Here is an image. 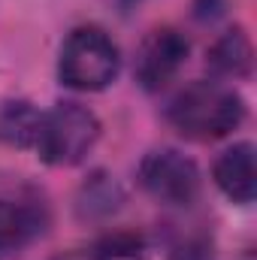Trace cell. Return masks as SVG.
Segmentation results:
<instances>
[{
	"instance_id": "cell-1",
	"label": "cell",
	"mask_w": 257,
	"mask_h": 260,
	"mask_svg": "<svg viewBox=\"0 0 257 260\" xmlns=\"http://www.w3.org/2000/svg\"><path fill=\"white\" fill-rule=\"evenodd\" d=\"M167 121L185 139L215 142L245 121V100L221 82H194L170 100Z\"/></svg>"
},
{
	"instance_id": "cell-2",
	"label": "cell",
	"mask_w": 257,
	"mask_h": 260,
	"mask_svg": "<svg viewBox=\"0 0 257 260\" xmlns=\"http://www.w3.org/2000/svg\"><path fill=\"white\" fill-rule=\"evenodd\" d=\"M121 55L112 37L100 27H76L61 46L58 76L73 91H103L115 82Z\"/></svg>"
},
{
	"instance_id": "cell-3",
	"label": "cell",
	"mask_w": 257,
	"mask_h": 260,
	"mask_svg": "<svg viewBox=\"0 0 257 260\" xmlns=\"http://www.w3.org/2000/svg\"><path fill=\"white\" fill-rule=\"evenodd\" d=\"M100 139V121L79 103H55L43 112L34 148L52 167H76Z\"/></svg>"
},
{
	"instance_id": "cell-4",
	"label": "cell",
	"mask_w": 257,
	"mask_h": 260,
	"mask_svg": "<svg viewBox=\"0 0 257 260\" xmlns=\"http://www.w3.org/2000/svg\"><path fill=\"white\" fill-rule=\"evenodd\" d=\"M142 191L164 206H191L200 197V170L176 148H154L139 164Z\"/></svg>"
},
{
	"instance_id": "cell-5",
	"label": "cell",
	"mask_w": 257,
	"mask_h": 260,
	"mask_svg": "<svg viewBox=\"0 0 257 260\" xmlns=\"http://www.w3.org/2000/svg\"><path fill=\"white\" fill-rule=\"evenodd\" d=\"M188 37L176 27H154L136 52V82L145 91H160L188 61Z\"/></svg>"
},
{
	"instance_id": "cell-6",
	"label": "cell",
	"mask_w": 257,
	"mask_h": 260,
	"mask_svg": "<svg viewBox=\"0 0 257 260\" xmlns=\"http://www.w3.org/2000/svg\"><path fill=\"white\" fill-rule=\"evenodd\" d=\"M49 227V209L37 197L0 200V251H18L43 236Z\"/></svg>"
},
{
	"instance_id": "cell-7",
	"label": "cell",
	"mask_w": 257,
	"mask_h": 260,
	"mask_svg": "<svg viewBox=\"0 0 257 260\" xmlns=\"http://www.w3.org/2000/svg\"><path fill=\"white\" fill-rule=\"evenodd\" d=\"M215 185L233 203H251L257 194V170H254V145L236 142L215 160Z\"/></svg>"
},
{
	"instance_id": "cell-8",
	"label": "cell",
	"mask_w": 257,
	"mask_h": 260,
	"mask_svg": "<svg viewBox=\"0 0 257 260\" xmlns=\"http://www.w3.org/2000/svg\"><path fill=\"white\" fill-rule=\"evenodd\" d=\"M206 64L221 79H248L254 67V49H251L248 34L242 27H230L227 34H221L212 43Z\"/></svg>"
},
{
	"instance_id": "cell-9",
	"label": "cell",
	"mask_w": 257,
	"mask_h": 260,
	"mask_svg": "<svg viewBox=\"0 0 257 260\" xmlns=\"http://www.w3.org/2000/svg\"><path fill=\"white\" fill-rule=\"evenodd\" d=\"M40 118H43V112H37L27 100H9L0 109V136L9 145L34 148L37 130H40Z\"/></svg>"
},
{
	"instance_id": "cell-10",
	"label": "cell",
	"mask_w": 257,
	"mask_h": 260,
	"mask_svg": "<svg viewBox=\"0 0 257 260\" xmlns=\"http://www.w3.org/2000/svg\"><path fill=\"white\" fill-rule=\"evenodd\" d=\"M121 188L109 179V176H103V173H97L94 179H88V185L82 188V200H79V212L82 215H88V218H106V215H112L118 206H121Z\"/></svg>"
},
{
	"instance_id": "cell-11",
	"label": "cell",
	"mask_w": 257,
	"mask_h": 260,
	"mask_svg": "<svg viewBox=\"0 0 257 260\" xmlns=\"http://www.w3.org/2000/svg\"><path fill=\"white\" fill-rule=\"evenodd\" d=\"M94 260H148V254H145V245H142L139 236H133V233H112V236H106L97 245Z\"/></svg>"
},
{
	"instance_id": "cell-12",
	"label": "cell",
	"mask_w": 257,
	"mask_h": 260,
	"mask_svg": "<svg viewBox=\"0 0 257 260\" xmlns=\"http://www.w3.org/2000/svg\"><path fill=\"white\" fill-rule=\"evenodd\" d=\"M170 260H215L212 239H209V236H203V233L188 236V239H182L179 245H173Z\"/></svg>"
}]
</instances>
